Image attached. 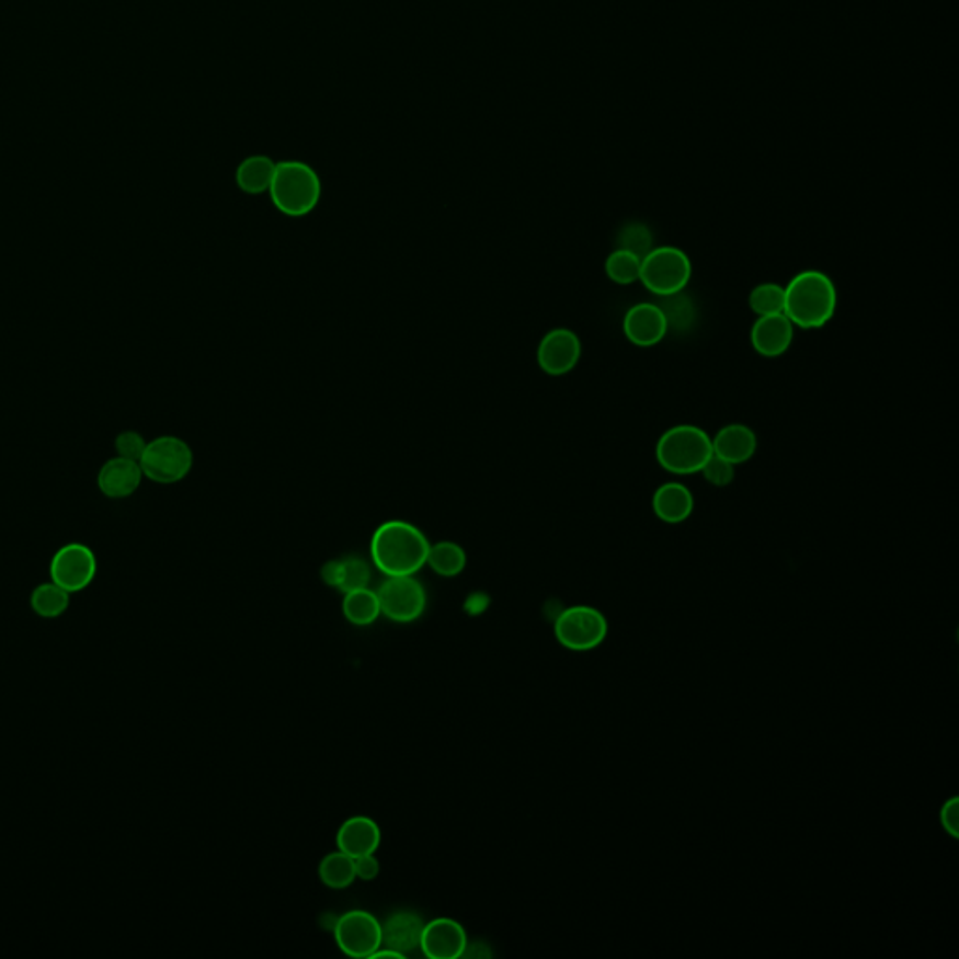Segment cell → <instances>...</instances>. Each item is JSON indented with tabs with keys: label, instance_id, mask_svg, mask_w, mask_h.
I'll return each instance as SVG.
<instances>
[{
	"label": "cell",
	"instance_id": "obj_28",
	"mask_svg": "<svg viewBox=\"0 0 959 959\" xmlns=\"http://www.w3.org/2000/svg\"><path fill=\"white\" fill-rule=\"evenodd\" d=\"M338 564H340V573H338L335 589L342 591L343 594L364 589L369 583L372 573H369L366 560L361 559V557H347V559L338 560Z\"/></svg>",
	"mask_w": 959,
	"mask_h": 959
},
{
	"label": "cell",
	"instance_id": "obj_2",
	"mask_svg": "<svg viewBox=\"0 0 959 959\" xmlns=\"http://www.w3.org/2000/svg\"><path fill=\"white\" fill-rule=\"evenodd\" d=\"M836 285L824 272H799L786 285L784 313L799 329H823L836 313Z\"/></svg>",
	"mask_w": 959,
	"mask_h": 959
},
{
	"label": "cell",
	"instance_id": "obj_22",
	"mask_svg": "<svg viewBox=\"0 0 959 959\" xmlns=\"http://www.w3.org/2000/svg\"><path fill=\"white\" fill-rule=\"evenodd\" d=\"M425 564H430L433 572L443 578H456L465 570L467 555L456 541H438L430 546Z\"/></svg>",
	"mask_w": 959,
	"mask_h": 959
},
{
	"label": "cell",
	"instance_id": "obj_26",
	"mask_svg": "<svg viewBox=\"0 0 959 959\" xmlns=\"http://www.w3.org/2000/svg\"><path fill=\"white\" fill-rule=\"evenodd\" d=\"M606 274L618 285H630L639 282L641 276V258L628 250L617 248L606 259Z\"/></svg>",
	"mask_w": 959,
	"mask_h": 959
},
{
	"label": "cell",
	"instance_id": "obj_24",
	"mask_svg": "<svg viewBox=\"0 0 959 959\" xmlns=\"http://www.w3.org/2000/svg\"><path fill=\"white\" fill-rule=\"evenodd\" d=\"M658 306L662 308L665 321H667V329L673 330V332H686L696 321V308H694L692 298L684 290L670 295V297H662V302Z\"/></svg>",
	"mask_w": 959,
	"mask_h": 959
},
{
	"label": "cell",
	"instance_id": "obj_7",
	"mask_svg": "<svg viewBox=\"0 0 959 959\" xmlns=\"http://www.w3.org/2000/svg\"><path fill=\"white\" fill-rule=\"evenodd\" d=\"M555 638L568 651H593L606 641V615L591 606L568 607L555 620Z\"/></svg>",
	"mask_w": 959,
	"mask_h": 959
},
{
	"label": "cell",
	"instance_id": "obj_5",
	"mask_svg": "<svg viewBox=\"0 0 959 959\" xmlns=\"http://www.w3.org/2000/svg\"><path fill=\"white\" fill-rule=\"evenodd\" d=\"M692 272V261L681 248L660 246L641 259L639 282L652 295L670 297L688 287Z\"/></svg>",
	"mask_w": 959,
	"mask_h": 959
},
{
	"label": "cell",
	"instance_id": "obj_9",
	"mask_svg": "<svg viewBox=\"0 0 959 959\" xmlns=\"http://www.w3.org/2000/svg\"><path fill=\"white\" fill-rule=\"evenodd\" d=\"M335 945L351 958H372L383 947V924L367 911H349L335 921Z\"/></svg>",
	"mask_w": 959,
	"mask_h": 959
},
{
	"label": "cell",
	"instance_id": "obj_23",
	"mask_svg": "<svg viewBox=\"0 0 959 959\" xmlns=\"http://www.w3.org/2000/svg\"><path fill=\"white\" fill-rule=\"evenodd\" d=\"M319 879L329 889L343 890L353 884L356 879L354 871V858L345 855L343 850H335L322 858L319 864Z\"/></svg>",
	"mask_w": 959,
	"mask_h": 959
},
{
	"label": "cell",
	"instance_id": "obj_31",
	"mask_svg": "<svg viewBox=\"0 0 959 959\" xmlns=\"http://www.w3.org/2000/svg\"><path fill=\"white\" fill-rule=\"evenodd\" d=\"M147 445H149V443L142 438L141 433H121V435L115 438L116 456L126 457V459H132V461H139L142 454H145Z\"/></svg>",
	"mask_w": 959,
	"mask_h": 959
},
{
	"label": "cell",
	"instance_id": "obj_21",
	"mask_svg": "<svg viewBox=\"0 0 959 959\" xmlns=\"http://www.w3.org/2000/svg\"><path fill=\"white\" fill-rule=\"evenodd\" d=\"M343 615H345L351 625H372L380 615L377 593L364 586V589L345 594V598H343Z\"/></svg>",
	"mask_w": 959,
	"mask_h": 959
},
{
	"label": "cell",
	"instance_id": "obj_17",
	"mask_svg": "<svg viewBox=\"0 0 959 959\" xmlns=\"http://www.w3.org/2000/svg\"><path fill=\"white\" fill-rule=\"evenodd\" d=\"M694 493L681 482L662 483L652 495V510L658 520L670 525L686 522L694 514Z\"/></svg>",
	"mask_w": 959,
	"mask_h": 959
},
{
	"label": "cell",
	"instance_id": "obj_14",
	"mask_svg": "<svg viewBox=\"0 0 959 959\" xmlns=\"http://www.w3.org/2000/svg\"><path fill=\"white\" fill-rule=\"evenodd\" d=\"M750 340L755 353L765 358H778L792 345L795 324L787 319L786 313L760 317L752 327Z\"/></svg>",
	"mask_w": 959,
	"mask_h": 959
},
{
	"label": "cell",
	"instance_id": "obj_13",
	"mask_svg": "<svg viewBox=\"0 0 959 959\" xmlns=\"http://www.w3.org/2000/svg\"><path fill=\"white\" fill-rule=\"evenodd\" d=\"M467 943V934L459 922L435 918L424 924L420 948L430 959H457L464 956Z\"/></svg>",
	"mask_w": 959,
	"mask_h": 959
},
{
	"label": "cell",
	"instance_id": "obj_27",
	"mask_svg": "<svg viewBox=\"0 0 959 959\" xmlns=\"http://www.w3.org/2000/svg\"><path fill=\"white\" fill-rule=\"evenodd\" d=\"M31 604L39 617L55 618L60 617L68 609L70 598H68V591L53 583V585H39L33 593Z\"/></svg>",
	"mask_w": 959,
	"mask_h": 959
},
{
	"label": "cell",
	"instance_id": "obj_6",
	"mask_svg": "<svg viewBox=\"0 0 959 959\" xmlns=\"http://www.w3.org/2000/svg\"><path fill=\"white\" fill-rule=\"evenodd\" d=\"M139 465H141L142 477L150 478L152 482H181L194 467V452L186 441L173 435H163L150 441L139 459Z\"/></svg>",
	"mask_w": 959,
	"mask_h": 959
},
{
	"label": "cell",
	"instance_id": "obj_8",
	"mask_svg": "<svg viewBox=\"0 0 959 959\" xmlns=\"http://www.w3.org/2000/svg\"><path fill=\"white\" fill-rule=\"evenodd\" d=\"M375 593L379 598L380 615L401 625L422 617L427 604L424 586L414 580V575L388 578Z\"/></svg>",
	"mask_w": 959,
	"mask_h": 959
},
{
	"label": "cell",
	"instance_id": "obj_16",
	"mask_svg": "<svg viewBox=\"0 0 959 959\" xmlns=\"http://www.w3.org/2000/svg\"><path fill=\"white\" fill-rule=\"evenodd\" d=\"M338 849L343 850L349 857H362L374 855L380 845L379 824L374 819L356 815L345 821L335 836Z\"/></svg>",
	"mask_w": 959,
	"mask_h": 959
},
{
	"label": "cell",
	"instance_id": "obj_10",
	"mask_svg": "<svg viewBox=\"0 0 959 959\" xmlns=\"http://www.w3.org/2000/svg\"><path fill=\"white\" fill-rule=\"evenodd\" d=\"M96 575V557L83 544H68L58 549L52 560L53 583L68 593H78L89 586Z\"/></svg>",
	"mask_w": 959,
	"mask_h": 959
},
{
	"label": "cell",
	"instance_id": "obj_11",
	"mask_svg": "<svg viewBox=\"0 0 959 959\" xmlns=\"http://www.w3.org/2000/svg\"><path fill=\"white\" fill-rule=\"evenodd\" d=\"M538 366L553 377L567 375L581 358V340L570 329H555L541 338L538 345Z\"/></svg>",
	"mask_w": 959,
	"mask_h": 959
},
{
	"label": "cell",
	"instance_id": "obj_3",
	"mask_svg": "<svg viewBox=\"0 0 959 959\" xmlns=\"http://www.w3.org/2000/svg\"><path fill=\"white\" fill-rule=\"evenodd\" d=\"M269 194L279 213L302 218L321 201V179L316 169L304 161H279Z\"/></svg>",
	"mask_w": 959,
	"mask_h": 959
},
{
	"label": "cell",
	"instance_id": "obj_20",
	"mask_svg": "<svg viewBox=\"0 0 959 959\" xmlns=\"http://www.w3.org/2000/svg\"><path fill=\"white\" fill-rule=\"evenodd\" d=\"M276 163L269 156H250L237 169V184L244 194L259 195L271 190Z\"/></svg>",
	"mask_w": 959,
	"mask_h": 959
},
{
	"label": "cell",
	"instance_id": "obj_18",
	"mask_svg": "<svg viewBox=\"0 0 959 959\" xmlns=\"http://www.w3.org/2000/svg\"><path fill=\"white\" fill-rule=\"evenodd\" d=\"M757 450V435L750 425L729 424L712 437V454L728 459L729 464L750 461Z\"/></svg>",
	"mask_w": 959,
	"mask_h": 959
},
{
	"label": "cell",
	"instance_id": "obj_25",
	"mask_svg": "<svg viewBox=\"0 0 959 959\" xmlns=\"http://www.w3.org/2000/svg\"><path fill=\"white\" fill-rule=\"evenodd\" d=\"M747 302H750V308H752V311H754L757 317L784 313V306H786V287H784V285L773 284V282L760 284L752 289V293H750Z\"/></svg>",
	"mask_w": 959,
	"mask_h": 959
},
{
	"label": "cell",
	"instance_id": "obj_29",
	"mask_svg": "<svg viewBox=\"0 0 959 959\" xmlns=\"http://www.w3.org/2000/svg\"><path fill=\"white\" fill-rule=\"evenodd\" d=\"M618 248L643 259L654 248L651 229L641 221H630L618 232Z\"/></svg>",
	"mask_w": 959,
	"mask_h": 959
},
{
	"label": "cell",
	"instance_id": "obj_4",
	"mask_svg": "<svg viewBox=\"0 0 959 959\" xmlns=\"http://www.w3.org/2000/svg\"><path fill=\"white\" fill-rule=\"evenodd\" d=\"M710 456L712 438L697 425H673L658 438V464L671 475H696Z\"/></svg>",
	"mask_w": 959,
	"mask_h": 959
},
{
	"label": "cell",
	"instance_id": "obj_15",
	"mask_svg": "<svg viewBox=\"0 0 959 959\" xmlns=\"http://www.w3.org/2000/svg\"><path fill=\"white\" fill-rule=\"evenodd\" d=\"M142 470L139 461L126 457H113L98 472V488L110 499H124L136 493L141 486Z\"/></svg>",
	"mask_w": 959,
	"mask_h": 959
},
{
	"label": "cell",
	"instance_id": "obj_30",
	"mask_svg": "<svg viewBox=\"0 0 959 959\" xmlns=\"http://www.w3.org/2000/svg\"><path fill=\"white\" fill-rule=\"evenodd\" d=\"M734 467L737 465L729 464L728 459L712 454V456L708 457L707 464L703 465V469L699 472H701L703 478L708 483H712L716 488H726V486H729L734 480Z\"/></svg>",
	"mask_w": 959,
	"mask_h": 959
},
{
	"label": "cell",
	"instance_id": "obj_19",
	"mask_svg": "<svg viewBox=\"0 0 959 959\" xmlns=\"http://www.w3.org/2000/svg\"><path fill=\"white\" fill-rule=\"evenodd\" d=\"M424 922L419 914L393 913L383 924V947L392 948L406 956L420 948Z\"/></svg>",
	"mask_w": 959,
	"mask_h": 959
},
{
	"label": "cell",
	"instance_id": "obj_12",
	"mask_svg": "<svg viewBox=\"0 0 959 959\" xmlns=\"http://www.w3.org/2000/svg\"><path fill=\"white\" fill-rule=\"evenodd\" d=\"M623 330L628 342L638 347H654L670 332L662 308L658 304L641 302L626 311Z\"/></svg>",
	"mask_w": 959,
	"mask_h": 959
},
{
	"label": "cell",
	"instance_id": "obj_33",
	"mask_svg": "<svg viewBox=\"0 0 959 959\" xmlns=\"http://www.w3.org/2000/svg\"><path fill=\"white\" fill-rule=\"evenodd\" d=\"M379 860L374 855H362L354 858V871L362 881H372L379 876Z\"/></svg>",
	"mask_w": 959,
	"mask_h": 959
},
{
	"label": "cell",
	"instance_id": "obj_1",
	"mask_svg": "<svg viewBox=\"0 0 959 959\" xmlns=\"http://www.w3.org/2000/svg\"><path fill=\"white\" fill-rule=\"evenodd\" d=\"M430 541L424 533L412 523H383L372 538V559L375 567L387 578L393 575H414L425 567Z\"/></svg>",
	"mask_w": 959,
	"mask_h": 959
},
{
	"label": "cell",
	"instance_id": "obj_32",
	"mask_svg": "<svg viewBox=\"0 0 959 959\" xmlns=\"http://www.w3.org/2000/svg\"><path fill=\"white\" fill-rule=\"evenodd\" d=\"M940 824L943 829L956 840L959 836V800L958 797L948 799L940 808Z\"/></svg>",
	"mask_w": 959,
	"mask_h": 959
}]
</instances>
